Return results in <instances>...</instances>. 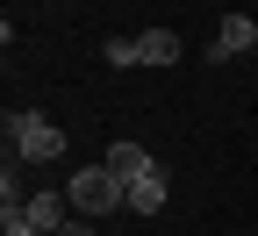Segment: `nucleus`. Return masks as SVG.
<instances>
[{"label":"nucleus","mask_w":258,"mask_h":236,"mask_svg":"<svg viewBox=\"0 0 258 236\" xmlns=\"http://www.w3.org/2000/svg\"><path fill=\"white\" fill-rule=\"evenodd\" d=\"M64 193H72V215H86V222H101V215L129 208V179L115 172V165H79Z\"/></svg>","instance_id":"f257e3e1"},{"label":"nucleus","mask_w":258,"mask_h":236,"mask_svg":"<svg viewBox=\"0 0 258 236\" xmlns=\"http://www.w3.org/2000/svg\"><path fill=\"white\" fill-rule=\"evenodd\" d=\"M8 150L22 165H57L64 158V129L50 115H36V108H22V115H8Z\"/></svg>","instance_id":"f03ea898"},{"label":"nucleus","mask_w":258,"mask_h":236,"mask_svg":"<svg viewBox=\"0 0 258 236\" xmlns=\"http://www.w3.org/2000/svg\"><path fill=\"white\" fill-rule=\"evenodd\" d=\"M251 50H258V22L251 15H222L208 50H201V64H230V57H251Z\"/></svg>","instance_id":"7ed1b4c3"},{"label":"nucleus","mask_w":258,"mask_h":236,"mask_svg":"<svg viewBox=\"0 0 258 236\" xmlns=\"http://www.w3.org/2000/svg\"><path fill=\"white\" fill-rule=\"evenodd\" d=\"M165 193H172V172H165V165L137 172V179H129V215H158V208H165Z\"/></svg>","instance_id":"20e7f679"},{"label":"nucleus","mask_w":258,"mask_h":236,"mask_svg":"<svg viewBox=\"0 0 258 236\" xmlns=\"http://www.w3.org/2000/svg\"><path fill=\"white\" fill-rule=\"evenodd\" d=\"M29 222H36L43 236H57L64 222H72V193H29V208H22Z\"/></svg>","instance_id":"39448f33"},{"label":"nucleus","mask_w":258,"mask_h":236,"mask_svg":"<svg viewBox=\"0 0 258 236\" xmlns=\"http://www.w3.org/2000/svg\"><path fill=\"white\" fill-rule=\"evenodd\" d=\"M137 57L144 64H179L186 43H179V29H144V36H137Z\"/></svg>","instance_id":"423d86ee"},{"label":"nucleus","mask_w":258,"mask_h":236,"mask_svg":"<svg viewBox=\"0 0 258 236\" xmlns=\"http://www.w3.org/2000/svg\"><path fill=\"white\" fill-rule=\"evenodd\" d=\"M101 165H115V172H122V179H137V172H151V165H158V158H151L144 143H129V136H122V143H108V158H101Z\"/></svg>","instance_id":"0eeeda50"},{"label":"nucleus","mask_w":258,"mask_h":236,"mask_svg":"<svg viewBox=\"0 0 258 236\" xmlns=\"http://www.w3.org/2000/svg\"><path fill=\"white\" fill-rule=\"evenodd\" d=\"M101 57L115 64V72H137V64H144V57H137V36H108V43H101Z\"/></svg>","instance_id":"6e6552de"},{"label":"nucleus","mask_w":258,"mask_h":236,"mask_svg":"<svg viewBox=\"0 0 258 236\" xmlns=\"http://www.w3.org/2000/svg\"><path fill=\"white\" fill-rule=\"evenodd\" d=\"M0 236H43V229L29 222V215H0Z\"/></svg>","instance_id":"1a4fd4ad"},{"label":"nucleus","mask_w":258,"mask_h":236,"mask_svg":"<svg viewBox=\"0 0 258 236\" xmlns=\"http://www.w3.org/2000/svg\"><path fill=\"white\" fill-rule=\"evenodd\" d=\"M57 236H93V222H86V215H79V222H64V229H57Z\"/></svg>","instance_id":"9d476101"}]
</instances>
